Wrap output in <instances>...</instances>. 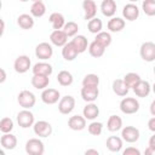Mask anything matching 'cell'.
Listing matches in <instances>:
<instances>
[{"label":"cell","mask_w":155,"mask_h":155,"mask_svg":"<svg viewBox=\"0 0 155 155\" xmlns=\"http://www.w3.org/2000/svg\"><path fill=\"white\" fill-rule=\"evenodd\" d=\"M120 109L122 113L125 114H134L138 111L139 109V103L136 98H132V97H126L121 101L120 103Z\"/></svg>","instance_id":"1"},{"label":"cell","mask_w":155,"mask_h":155,"mask_svg":"<svg viewBox=\"0 0 155 155\" xmlns=\"http://www.w3.org/2000/svg\"><path fill=\"white\" fill-rule=\"evenodd\" d=\"M44 150V143L38 138H31L25 143V151L29 155H42Z\"/></svg>","instance_id":"2"},{"label":"cell","mask_w":155,"mask_h":155,"mask_svg":"<svg viewBox=\"0 0 155 155\" xmlns=\"http://www.w3.org/2000/svg\"><path fill=\"white\" fill-rule=\"evenodd\" d=\"M140 57L145 62H153L155 59V44L153 41H145L142 44L139 50Z\"/></svg>","instance_id":"3"},{"label":"cell","mask_w":155,"mask_h":155,"mask_svg":"<svg viewBox=\"0 0 155 155\" xmlns=\"http://www.w3.org/2000/svg\"><path fill=\"white\" fill-rule=\"evenodd\" d=\"M17 99H18L19 105L23 107L24 109H30L35 104V96H34V93L30 92V91H27V90L19 92Z\"/></svg>","instance_id":"4"},{"label":"cell","mask_w":155,"mask_h":155,"mask_svg":"<svg viewBox=\"0 0 155 155\" xmlns=\"http://www.w3.org/2000/svg\"><path fill=\"white\" fill-rule=\"evenodd\" d=\"M17 122L22 128H27L34 124V115L31 111L24 109L17 114Z\"/></svg>","instance_id":"5"},{"label":"cell","mask_w":155,"mask_h":155,"mask_svg":"<svg viewBox=\"0 0 155 155\" xmlns=\"http://www.w3.org/2000/svg\"><path fill=\"white\" fill-rule=\"evenodd\" d=\"M52 53H53V50L48 42H40L35 47V54L39 59H44V61L48 59V58H51Z\"/></svg>","instance_id":"6"},{"label":"cell","mask_w":155,"mask_h":155,"mask_svg":"<svg viewBox=\"0 0 155 155\" xmlns=\"http://www.w3.org/2000/svg\"><path fill=\"white\" fill-rule=\"evenodd\" d=\"M75 107V99L73 96H64L58 103V110L62 114H69Z\"/></svg>","instance_id":"7"},{"label":"cell","mask_w":155,"mask_h":155,"mask_svg":"<svg viewBox=\"0 0 155 155\" xmlns=\"http://www.w3.org/2000/svg\"><path fill=\"white\" fill-rule=\"evenodd\" d=\"M34 132L39 137H48L52 133V126L47 121H38L34 124Z\"/></svg>","instance_id":"8"},{"label":"cell","mask_w":155,"mask_h":155,"mask_svg":"<svg viewBox=\"0 0 155 155\" xmlns=\"http://www.w3.org/2000/svg\"><path fill=\"white\" fill-rule=\"evenodd\" d=\"M121 136L122 138L128 142V143H134L138 140L139 138V130L133 127V126H126L125 128H122V132H121Z\"/></svg>","instance_id":"9"},{"label":"cell","mask_w":155,"mask_h":155,"mask_svg":"<svg viewBox=\"0 0 155 155\" xmlns=\"http://www.w3.org/2000/svg\"><path fill=\"white\" fill-rule=\"evenodd\" d=\"M13 65H15V70L17 73L23 74V73L29 70V68H30V59H29L28 56H24V54L23 56H18L16 58Z\"/></svg>","instance_id":"10"},{"label":"cell","mask_w":155,"mask_h":155,"mask_svg":"<svg viewBox=\"0 0 155 155\" xmlns=\"http://www.w3.org/2000/svg\"><path fill=\"white\" fill-rule=\"evenodd\" d=\"M41 99L46 104H54L59 99V92L56 88H46L41 93Z\"/></svg>","instance_id":"11"},{"label":"cell","mask_w":155,"mask_h":155,"mask_svg":"<svg viewBox=\"0 0 155 155\" xmlns=\"http://www.w3.org/2000/svg\"><path fill=\"white\" fill-rule=\"evenodd\" d=\"M98 96H99L98 87H87V86H84L81 88V97L86 102H94Z\"/></svg>","instance_id":"12"},{"label":"cell","mask_w":155,"mask_h":155,"mask_svg":"<svg viewBox=\"0 0 155 155\" xmlns=\"http://www.w3.org/2000/svg\"><path fill=\"white\" fill-rule=\"evenodd\" d=\"M68 126L74 131H81L86 126V117L80 115L70 116V119L68 120Z\"/></svg>","instance_id":"13"},{"label":"cell","mask_w":155,"mask_h":155,"mask_svg":"<svg viewBox=\"0 0 155 155\" xmlns=\"http://www.w3.org/2000/svg\"><path fill=\"white\" fill-rule=\"evenodd\" d=\"M122 15L128 21H134L139 16V8L134 4H127L122 8Z\"/></svg>","instance_id":"14"},{"label":"cell","mask_w":155,"mask_h":155,"mask_svg":"<svg viewBox=\"0 0 155 155\" xmlns=\"http://www.w3.org/2000/svg\"><path fill=\"white\" fill-rule=\"evenodd\" d=\"M67 38H68V35L65 34V31L61 30V29L53 30L50 35V39H51L52 44L56 45V46H64L67 44Z\"/></svg>","instance_id":"15"},{"label":"cell","mask_w":155,"mask_h":155,"mask_svg":"<svg viewBox=\"0 0 155 155\" xmlns=\"http://www.w3.org/2000/svg\"><path fill=\"white\" fill-rule=\"evenodd\" d=\"M128 90H130V87L126 85L124 79H116L113 81V91L115 94L124 97L128 93Z\"/></svg>","instance_id":"16"},{"label":"cell","mask_w":155,"mask_h":155,"mask_svg":"<svg viewBox=\"0 0 155 155\" xmlns=\"http://www.w3.org/2000/svg\"><path fill=\"white\" fill-rule=\"evenodd\" d=\"M78 54H79V52L71 42H67L62 48V56L65 61H74Z\"/></svg>","instance_id":"17"},{"label":"cell","mask_w":155,"mask_h":155,"mask_svg":"<svg viewBox=\"0 0 155 155\" xmlns=\"http://www.w3.org/2000/svg\"><path fill=\"white\" fill-rule=\"evenodd\" d=\"M82 7H84V11H85V19H91L96 16V12H97V6H96V2L93 0H84L82 1Z\"/></svg>","instance_id":"18"},{"label":"cell","mask_w":155,"mask_h":155,"mask_svg":"<svg viewBox=\"0 0 155 155\" xmlns=\"http://www.w3.org/2000/svg\"><path fill=\"white\" fill-rule=\"evenodd\" d=\"M133 92L136 93V96L138 97H147L150 93V85L148 81L145 80H140L134 87H133Z\"/></svg>","instance_id":"19"},{"label":"cell","mask_w":155,"mask_h":155,"mask_svg":"<svg viewBox=\"0 0 155 155\" xmlns=\"http://www.w3.org/2000/svg\"><path fill=\"white\" fill-rule=\"evenodd\" d=\"M0 143H1L2 148L12 150L17 145V138H16V136H13L11 133H4L0 138Z\"/></svg>","instance_id":"20"},{"label":"cell","mask_w":155,"mask_h":155,"mask_svg":"<svg viewBox=\"0 0 155 155\" xmlns=\"http://www.w3.org/2000/svg\"><path fill=\"white\" fill-rule=\"evenodd\" d=\"M102 13L107 17H111L116 12V4L114 0H103L101 4Z\"/></svg>","instance_id":"21"},{"label":"cell","mask_w":155,"mask_h":155,"mask_svg":"<svg viewBox=\"0 0 155 155\" xmlns=\"http://www.w3.org/2000/svg\"><path fill=\"white\" fill-rule=\"evenodd\" d=\"M50 82V79H48V75H40V74H34V76L31 78V85L38 88V90H41V88H45Z\"/></svg>","instance_id":"22"},{"label":"cell","mask_w":155,"mask_h":155,"mask_svg":"<svg viewBox=\"0 0 155 155\" xmlns=\"http://www.w3.org/2000/svg\"><path fill=\"white\" fill-rule=\"evenodd\" d=\"M48 21L51 22V24H52V27H53L54 30L62 29V28L64 27V24H65L64 16H63L62 13H59V12H53V13H51Z\"/></svg>","instance_id":"23"},{"label":"cell","mask_w":155,"mask_h":155,"mask_svg":"<svg viewBox=\"0 0 155 155\" xmlns=\"http://www.w3.org/2000/svg\"><path fill=\"white\" fill-rule=\"evenodd\" d=\"M70 42L74 45V47L78 50L79 53L85 52L86 48H87V44H88V42H87V39H86L84 35H75L74 39H73Z\"/></svg>","instance_id":"24"},{"label":"cell","mask_w":155,"mask_h":155,"mask_svg":"<svg viewBox=\"0 0 155 155\" xmlns=\"http://www.w3.org/2000/svg\"><path fill=\"white\" fill-rule=\"evenodd\" d=\"M98 115H99V108H98L94 103L90 102V103L84 108V116H85L86 119H88V120H94Z\"/></svg>","instance_id":"25"},{"label":"cell","mask_w":155,"mask_h":155,"mask_svg":"<svg viewBox=\"0 0 155 155\" xmlns=\"http://www.w3.org/2000/svg\"><path fill=\"white\" fill-rule=\"evenodd\" d=\"M107 148L110 150V151H114V153H117L121 150L122 148V140L121 138L116 137V136H111L107 139Z\"/></svg>","instance_id":"26"},{"label":"cell","mask_w":155,"mask_h":155,"mask_svg":"<svg viewBox=\"0 0 155 155\" xmlns=\"http://www.w3.org/2000/svg\"><path fill=\"white\" fill-rule=\"evenodd\" d=\"M17 24L22 28V29H30L33 28L34 25V19L31 16L27 15V13H23V15H19L18 18H17Z\"/></svg>","instance_id":"27"},{"label":"cell","mask_w":155,"mask_h":155,"mask_svg":"<svg viewBox=\"0 0 155 155\" xmlns=\"http://www.w3.org/2000/svg\"><path fill=\"white\" fill-rule=\"evenodd\" d=\"M88 51H90V54L94 58H98V57H102L104 54V51H105V47L103 45H101L98 41H92L90 44V47H88Z\"/></svg>","instance_id":"28"},{"label":"cell","mask_w":155,"mask_h":155,"mask_svg":"<svg viewBox=\"0 0 155 155\" xmlns=\"http://www.w3.org/2000/svg\"><path fill=\"white\" fill-rule=\"evenodd\" d=\"M33 73L34 74H40V75H50L52 73V65L45 62L36 63L33 67Z\"/></svg>","instance_id":"29"},{"label":"cell","mask_w":155,"mask_h":155,"mask_svg":"<svg viewBox=\"0 0 155 155\" xmlns=\"http://www.w3.org/2000/svg\"><path fill=\"white\" fill-rule=\"evenodd\" d=\"M124 27H125V21L122 18H120V17H113L108 22V29L110 31H114V33L122 30Z\"/></svg>","instance_id":"30"},{"label":"cell","mask_w":155,"mask_h":155,"mask_svg":"<svg viewBox=\"0 0 155 155\" xmlns=\"http://www.w3.org/2000/svg\"><path fill=\"white\" fill-rule=\"evenodd\" d=\"M107 127H108V130L111 131V132L119 131V130L122 127V120H121V117L117 116V115H111V116H109Z\"/></svg>","instance_id":"31"},{"label":"cell","mask_w":155,"mask_h":155,"mask_svg":"<svg viewBox=\"0 0 155 155\" xmlns=\"http://www.w3.org/2000/svg\"><path fill=\"white\" fill-rule=\"evenodd\" d=\"M57 81L62 86H69L73 82V75L68 70H61L57 75Z\"/></svg>","instance_id":"32"},{"label":"cell","mask_w":155,"mask_h":155,"mask_svg":"<svg viewBox=\"0 0 155 155\" xmlns=\"http://www.w3.org/2000/svg\"><path fill=\"white\" fill-rule=\"evenodd\" d=\"M46 12V6L42 1H35L30 7V13L35 17H41Z\"/></svg>","instance_id":"33"},{"label":"cell","mask_w":155,"mask_h":155,"mask_svg":"<svg viewBox=\"0 0 155 155\" xmlns=\"http://www.w3.org/2000/svg\"><path fill=\"white\" fill-rule=\"evenodd\" d=\"M102 27H103V23H102V21H101L98 17L91 18V19L88 21V23H87L88 30H90L91 33H93V34H98V33L102 30Z\"/></svg>","instance_id":"34"},{"label":"cell","mask_w":155,"mask_h":155,"mask_svg":"<svg viewBox=\"0 0 155 155\" xmlns=\"http://www.w3.org/2000/svg\"><path fill=\"white\" fill-rule=\"evenodd\" d=\"M99 85V76L96 74H87L82 79V86L87 87H98Z\"/></svg>","instance_id":"35"},{"label":"cell","mask_w":155,"mask_h":155,"mask_svg":"<svg viewBox=\"0 0 155 155\" xmlns=\"http://www.w3.org/2000/svg\"><path fill=\"white\" fill-rule=\"evenodd\" d=\"M142 79H140V76L137 74V73H127L125 76H124V81L126 82V85L131 88H133L139 81H140Z\"/></svg>","instance_id":"36"},{"label":"cell","mask_w":155,"mask_h":155,"mask_svg":"<svg viewBox=\"0 0 155 155\" xmlns=\"http://www.w3.org/2000/svg\"><path fill=\"white\" fill-rule=\"evenodd\" d=\"M96 41H98L104 47H108L111 44V35L107 31H99L96 36Z\"/></svg>","instance_id":"37"},{"label":"cell","mask_w":155,"mask_h":155,"mask_svg":"<svg viewBox=\"0 0 155 155\" xmlns=\"http://www.w3.org/2000/svg\"><path fill=\"white\" fill-rule=\"evenodd\" d=\"M142 8L145 15L155 16V0H144L142 4Z\"/></svg>","instance_id":"38"},{"label":"cell","mask_w":155,"mask_h":155,"mask_svg":"<svg viewBox=\"0 0 155 155\" xmlns=\"http://www.w3.org/2000/svg\"><path fill=\"white\" fill-rule=\"evenodd\" d=\"M63 30L65 31V34H67L68 36H75V35H76V33H78V30H79V25H78L75 22L69 21L68 23H65V24H64Z\"/></svg>","instance_id":"39"},{"label":"cell","mask_w":155,"mask_h":155,"mask_svg":"<svg viewBox=\"0 0 155 155\" xmlns=\"http://www.w3.org/2000/svg\"><path fill=\"white\" fill-rule=\"evenodd\" d=\"M13 128V121L10 117H2L0 120V131L2 133H8Z\"/></svg>","instance_id":"40"},{"label":"cell","mask_w":155,"mask_h":155,"mask_svg":"<svg viewBox=\"0 0 155 155\" xmlns=\"http://www.w3.org/2000/svg\"><path fill=\"white\" fill-rule=\"evenodd\" d=\"M102 128H103V125L101 122H91L88 125V132L92 136H99L102 133Z\"/></svg>","instance_id":"41"},{"label":"cell","mask_w":155,"mask_h":155,"mask_svg":"<svg viewBox=\"0 0 155 155\" xmlns=\"http://www.w3.org/2000/svg\"><path fill=\"white\" fill-rule=\"evenodd\" d=\"M124 155H140V151L138 149H136V148L130 147V148L124 150Z\"/></svg>","instance_id":"42"},{"label":"cell","mask_w":155,"mask_h":155,"mask_svg":"<svg viewBox=\"0 0 155 155\" xmlns=\"http://www.w3.org/2000/svg\"><path fill=\"white\" fill-rule=\"evenodd\" d=\"M148 127H149V130H150V131L155 132V116H154V117H151V119L148 121Z\"/></svg>","instance_id":"43"},{"label":"cell","mask_w":155,"mask_h":155,"mask_svg":"<svg viewBox=\"0 0 155 155\" xmlns=\"http://www.w3.org/2000/svg\"><path fill=\"white\" fill-rule=\"evenodd\" d=\"M144 153H145V155H155V148L149 145V147L145 149V151H144Z\"/></svg>","instance_id":"44"},{"label":"cell","mask_w":155,"mask_h":155,"mask_svg":"<svg viewBox=\"0 0 155 155\" xmlns=\"http://www.w3.org/2000/svg\"><path fill=\"white\" fill-rule=\"evenodd\" d=\"M5 80H6V73H5V69H4V68H0V82L2 84Z\"/></svg>","instance_id":"45"},{"label":"cell","mask_w":155,"mask_h":155,"mask_svg":"<svg viewBox=\"0 0 155 155\" xmlns=\"http://www.w3.org/2000/svg\"><path fill=\"white\" fill-rule=\"evenodd\" d=\"M98 154L99 153L97 150H94V149H88V150L85 151V155H98Z\"/></svg>","instance_id":"46"},{"label":"cell","mask_w":155,"mask_h":155,"mask_svg":"<svg viewBox=\"0 0 155 155\" xmlns=\"http://www.w3.org/2000/svg\"><path fill=\"white\" fill-rule=\"evenodd\" d=\"M4 29H5L4 19H0V35H2V34H4Z\"/></svg>","instance_id":"47"},{"label":"cell","mask_w":155,"mask_h":155,"mask_svg":"<svg viewBox=\"0 0 155 155\" xmlns=\"http://www.w3.org/2000/svg\"><path fill=\"white\" fill-rule=\"evenodd\" d=\"M150 113L155 116V99L151 102V104H150Z\"/></svg>","instance_id":"48"},{"label":"cell","mask_w":155,"mask_h":155,"mask_svg":"<svg viewBox=\"0 0 155 155\" xmlns=\"http://www.w3.org/2000/svg\"><path fill=\"white\" fill-rule=\"evenodd\" d=\"M149 145H150V147H154V148H155V134L150 137V139H149Z\"/></svg>","instance_id":"49"},{"label":"cell","mask_w":155,"mask_h":155,"mask_svg":"<svg viewBox=\"0 0 155 155\" xmlns=\"http://www.w3.org/2000/svg\"><path fill=\"white\" fill-rule=\"evenodd\" d=\"M153 91H154V93H155V82H154V85H153Z\"/></svg>","instance_id":"50"},{"label":"cell","mask_w":155,"mask_h":155,"mask_svg":"<svg viewBox=\"0 0 155 155\" xmlns=\"http://www.w3.org/2000/svg\"><path fill=\"white\" fill-rule=\"evenodd\" d=\"M31 1H34V2H35V1H42V0H31Z\"/></svg>","instance_id":"51"},{"label":"cell","mask_w":155,"mask_h":155,"mask_svg":"<svg viewBox=\"0 0 155 155\" xmlns=\"http://www.w3.org/2000/svg\"><path fill=\"white\" fill-rule=\"evenodd\" d=\"M19 1H23L24 2V1H28V0H19Z\"/></svg>","instance_id":"52"},{"label":"cell","mask_w":155,"mask_h":155,"mask_svg":"<svg viewBox=\"0 0 155 155\" xmlns=\"http://www.w3.org/2000/svg\"><path fill=\"white\" fill-rule=\"evenodd\" d=\"M130 1H132V2H133V1H137V0H130Z\"/></svg>","instance_id":"53"},{"label":"cell","mask_w":155,"mask_h":155,"mask_svg":"<svg viewBox=\"0 0 155 155\" xmlns=\"http://www.w3.org/2000/svg\"><path fill=\"white\" fill-rule=\"evenodd\" d=\"M154 73H155V67H154Z\"/></svg>","instance_id":"54"}]
</instances>
